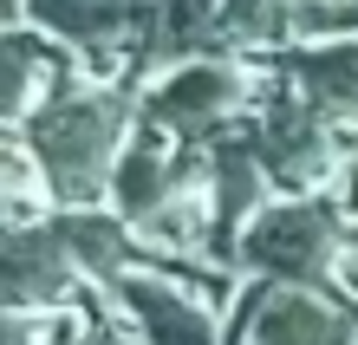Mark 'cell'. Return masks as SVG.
Masks as SVG:
<instances>
[{"instance_id":"cell-1","label":"cell","mask_w":358,"mask_h":345,"mask_svg":"<svg viewBox=\"0 0 358 345\" xmlns=\"http://www.w3.org/2000/svg\"><path fill=\"white\" fill-rule=\"evenodd\" d=\"M137 124V85L131 78H98L78 72L66 92H52L27 124H13L33 143L39 169H46L52 209H92L111 196L117 150Z\"/></svg>"},{"instance_id":"cell-2","label":"cell","mask_w":358,"mask_h":345,"mask_svg":"<svg viewBox=\"0 0 358 345\" xmlns=\"http://www.w3.org/2000/svg\"><path fill=\"white\" fill-rule=\"evenodd\" d=\"M358 241L345 202L326 189H300V196H267L255 222L235 241V267L261 280H306V287H339V267Z\"/></svg>"},{"instance_id":"cell-3","label":"cell","mask_w":358,"mask_h":345,"mask_svg":"<svg viewBox=\"0 0 358 345\" xmlns=\"http://www.w3.org/2000/svg\"><path fill=\"white\" fill-rule=\"evenodd\" d=\"M261 78L267 72L255 66V59L215 46V52L176 59V66H163L157 78H143L137 111L202 150V143H215L222 131H235V124L248 118V104L261 98Z\"/></svg>"},{"instance_id":"cell-4","label":"cell","mask_w":358,"mask_h":345,"mask_svg":"<svg viewBox=\"0 0 358 345\" xmlns=\"http://www.w3.org/2000/svg\"><path fill=\"white\" fill-rule=\"evenodd\" d=\"M228 345H358V300L306 280H241L228 307Z\"/></svg>"},{"instance_id":"cell-5","label":"cell","mask_w":358,"mask_h":345,"mask_svg":"<svg viewBox=\"0 0 358 345\" xmlns=\"http://www.w3.org/2000/svg\"><path fill=\"white\" fill-rule=\"evenodd\" d=\"M98 293L131 319V332L143 345H228L222 307H215V300H202L189 280L163 274V267H131V274L104 280Z\"/></svg>"},{"instance_id":"cell-6","label":"cell","mask_w":358,"mask_h":345,"mask_svg":"<svg viewBox=\"0 0 358 345\" xmlns=\"http://www.w3.org/2000/svg\"><path fill=\"white\" fill-rule=\"evenodd\" d=\"M85 267L72 261L66 234L52 228V209L39 222L7 228V313H59L85 300Z\"/></svg>"},{"instance_id":"cell-7","label":"cell","mask_w":358,"mask_h":345,"mask_svg":"<svg viewBox=\"0 0 358 345\" xmlns=\"http://www.w3.org/2000/svg\"><path fill=\"white\" fill-rule=\"evenodd\" d=\"M300 0H222L215 13V46L228 52H280V39H293Z\"/></svg>"},{"instance_id":"cell-8","label":"cell","mask_w":358,"mask_h":345,"mask_svg":"<svg viewBox=\"0 0 358 345\" xmlns=\"http://www.w3.org/2000/svg\"><path fill=\"white\" fill-rule=\"evenodd\" d=\"M78 345H143V339L131 332V319H124L117 307L104 313L98 293H85V326H78Z\"/></svg>"},{"instance_id":"cell-9","label":"cell","mask_w":358,"mask_h":345,"mask_svg":"<svg viewBox=\"0 0 358 345\" xmlns=\"http://www.w3.org/2000/svg\"><path fill=\"white\" fill-rule=\"evenodd\" d=\"M78 326H85V300H78V307H66V319H59V332H52L46 345H78Z\"/></svg>"},{"instance_id":"cell-10","label":"cell","mask_w":358,"mask_h":345,"mask_svg":"<svg viewBox=\"0 0 358 345\" xmlns=\"http://www.w3.org/2000/svg\"><path fill=\"white\" fill-rule=\"evenodd\" d=\"M339 202H345V215H352V222H358V157L339 169Z\"/></svg>"},{"instance_id":"cell-11","label":"cell","mask_w":358,"mask_h":345,"mask_svg":"<svg viewBox=\"0 0 358 345\" xmlns=\"http://www.w3.org/2000/svg\"><path fill=\"white\" fill-rule=\"evenodd\" d=\"M339 287L358 300V241H352V254H345V267H339Z\"/></svg>"}]
</instances>
